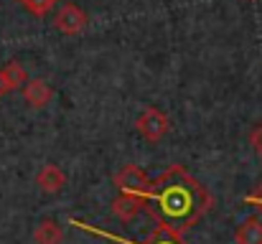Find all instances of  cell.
Listing matches in <instances>:
<instances>
[{
	"mask_svg": "<svg viewBox=\"0 0 262 244\" xmlns=\"http://www.w3.org/2000/svg\"><path fill=\"white\" fill-rule=\"evenodd\" d=\"M211 209V193L183 165H171L156 181L145 198V211L153 221L176 234L188 232Z\"/></svg>",
	"mask_w": 262,
	"mask_h": 244,
	"instance_id": "1",
	"label": "cell"
},
{
	"mask_svg": "<svg viewBox=\"0 0 262 244\" xmlns=\"http://www.w3.org/2000/svg\"><path fill=\"white\" fill-rule=\"evenodd\" d=\"M135 130H138L148 143H158V140H163V138L168 135L171 120H168V115H166L163 109H158V107H145L143 115L135 120Z\"/></svg>",
	"mask_w": 262,
	"mask_h": 244,
	"instance_id": "2",
	"label": "cell"
},
{
	"mask_svg": "<svg viewBox=\"0 0 262 244\" xmlns=\"http://www.w3.org/2000/svg\"><path fill=\"white\" fill-rule=\"evenodd\" d=\"M72 224H74V227H79L82 232H89V234H94V237H104V239L117 242V244H188L181 234H176V232L166 229V227H161V224H158V227L150 232V237H148V239H143V242H130V239L115 237V234H110V232H102V229L89 227V224H84V221H74V219H72Z\"/></svg>",
	"mask_w": 262,
	"mask_h": 244,
	"instance_id": "3",
	"label": "cell"
},
{
	"mask_svg": "<svg viewBox=\"0 0 262 244\" xmlns=\"http://www.w3.org/2000/svg\"><path fill=\"white\" fill-rule=\"evenodd\" d=\"M115 186L122 191V193H133V196H140V198H148V191H150V178L143 168L127 163L122 165V170L115 173Z\"/></svg>",
	"mask_w": 262,
	"mask_h": 244,
	"instance_id": "4",
	"label": "cell"
},
{
	"mask_svg": "<svg viewBox=\"0 0 262 244\" xmlns=\"http://www.w3.org/2000/svg\"><path fill=\"white\" fill-rule=\"evenodd\" d=\"M87 23H89L87 13H84L77 3H64V5L59 8L56 18H54L56 31L64 33V36H77V33H82V31L87 28Z\"/></svg>",
	"mask_w": 262,
	"mask_h": 244,
	"instance_id": "5",
	"label": "cell"
},
{
	"mask_svg": "<svg viewBox=\"0 0 262 244\" xmlns=\"http://www.w3.org/2000/svg\"><path fill=\"white\" fill-rule=\"evenodd\" d=\"M36 186L43 191V193H59L64 186H67V173L54 165V163H46L41 165V170L36 173Z\"/></svg>",
	"mask_w": 262,
	"mask_h": 244,
	"instance_id": "6",
	"label": "cell"
},
{
	"mask_svg": "<svg viewBox=\"0 0 262 244\" xmlns=\"http://www.w3.org/2000/svg\"><path fill=\"white\" fill-rule=\"evenodd\" d=\"M20 89H23V99H26V104L33 107V109L46 107V104L51 102V97H54V89H51L43 79H28Z\"/></svg>",
	"mask_w": 262,
	"mask_h": 244,
	"instance_id": "7",
	"label": "cell"
},
{
	"mask_svg": "<svg viewBox=\"0 0 262 244\" xmlns=\"http://www.w3.org/2000/svg\"><path fill=\"white\" fill-rule=\"evenodd\" d=\"M143 209H145V198L133 196V193H122L120 191V196L112 201V214L117 219H122V221H133Z\"/></svg>",
	"mask_w": 262,
	"mask_h": 244,
	"instance_id": "8",
	"label": "cell"
},
{
	"mask_svg": "<svg viewBox=\"0 0 262 244\" xmlns=\"http://www.w3.org/2000/svg\"><path fill=\"white\" fill-rule=\"evenodd\" d=\"M237 244H262V216H247L237 232H234Z\"/></svg>",
	"mask_w": 262,
	"mask_h": 244,
	"instance_id": "9",
	"label": "cell"
},
{
	"mask_svg": "<svg viewBox=\"0 0 262 244\" xmlns=\"http://www.w3.org/2000/svg\"><path fill=\"white\" fill-rule=\"evenodd\" d=\"M64 232L54 219H41L33 229V242L36 244H61Z\"/></svg>",
	"mask_w": 262,
	"mask_h": 244,
	"instance_id": "10",
	"label": "cell"
},
{
	"mask_svg": "<svg viewBox=\"0 0 262 244\" xmlns=\"http://www.w3.org/2000/svg\"><path fill=\"white\" fill-rule=\"evenodd\" d=\"M18 3H20V8H23L26 13H31V15H36V18H46V15L56 8L59 0H18Z\"/></svg>",
	"mask_w": 262,
	"mask_h": 244,
	"instance_id": "11",
	"label": "cell"
},
{
	"mask_svg": "<svg viewBox=\"0 0 262 244\" xmlns=\"http://www.w3.org/2000/svg\"><path fill=\"white\" fill-rule=\"evenodd\" d=\"M3 72H5V77H8L13 89H20V86L28 81V74H26L23 64H18V61H8V64L3 66Z\"/></svg>",
	"mask_w": 262,
	"mask_h": 244,
	"instance_id": "12",
	"label": "cell"
},
{
	"mask_svg": "<svg viewBox=\"0 0 262 244\" xmlns=\"http://www.w3.org/2000/svg\"><path fill=\"white\" fill-rule=\"evenodd\" d=\"M250 145H252V150L262 156V122H257L255 127H252V132H250Z\"/></svg>",
	"mask_w": 262,
	"mask_h": 244,
	"instance_id": "13",
	"label": "cell"
},
{
	"mask_svg": "<svg viewBox=\"0 0 262 244\" xmlns=\"http://www.w3.org/2000/svg\"><path fill=\"white\" fill-rule=\"evenodd\" d=\"M247 204H250V206H257V209H260V216H262V178L255 183L252 193L247 196Z\"/></svg>",
	"mask_w": 262,
	"mask_h": 244,
	"instance_id": "14",
	"label": "cell"
},
{
	"mask_svg": "<svg viewBox=\"0 0 262 244\" xmlns=\"http://www.w3.org/2000/svg\"><path fill=\"white\" fill-rule=\"evenodd\" d=\"M13 92V86H10V81L5 77V72H3V66H0V99L5 97V94H10Z\"/></svg>",
	"mask_w": 262,
	"mask_h": 244,
	"instance_id": "15",
	"label": "cell"
}]
</instances>
